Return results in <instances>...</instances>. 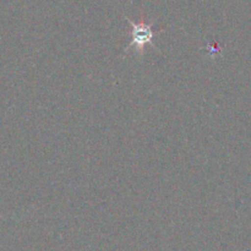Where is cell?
<instances>
[{
  "mask_svg": "<svg viewBox=\"0 0 251 251\" xmlns=\"http://www.w3.org/2000/svg\"><path fill=\"white\" fill-rule=\"evenodd\" d=\"M131 24V44L130 47H135L136 50L142 51L144 47L146 44H152L153 42V29H152V25L145 24V22H132Z\"/></svg>",
  "mask_w": 251,
  "mask_h": 251,
  "instance_id": "1",
  "label": "cell"
}]
</instances>
